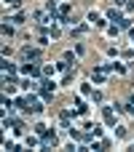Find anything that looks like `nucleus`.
<instances>
[{
  "label": "nucleus",
  "mask_w": 134,
  "mask_h": 152,
  "mask_svg": "<svg viewBox=\"0 0 134 152\" xmlns=\"http://www.w3.org/2000/svg\"><path fill=\"white\" fill-rule=\"evenodd\" d=\"M56 144H59V139H56V131L46 128V131L40 134V150H51V147H56Z\"/></svg>",
  "instance_id": "1"
},
{
  "label": "nucleus",
  "mask_w": 134,
  "mask_h": 152,
  "mask_svg": "<svg viewBox=\"0 0 134 152\" xmlns=\"http://www.w3.org/2000/svg\"><path fill=\"white\" fill-rule=\"evenodd\" d=\"M32 19L38 21V27H51V24H56L54 13H48L46 8H43V11H35V13H32Z\"/></svg>",
  "instance_id": "2"
},
{
  "label": "nucleus",
  "mask_w": 134,
  "mask_h": 152,
  "mask_svg": "<svg viewBox=\"0 0 134 152\" xmlns=\"http://www.w3.org/2000/svg\"><path fill=\"white\" fill-rule=\"evenodd\" d=\"M19 56H21L24 61H38V59H40V45H38V48H32V45H24V48L19 51Z\"/></svg>",
  "instance_id": "3"
},
{
  "label": "nucleus",
  "mask_w": 134,
  "mask_h": 152,
  "mask_svg": "<svg viewBox=\"0 0 134 152\" xmlns=\"http://www.w3.org/2000/svg\"><path fill=\"white\" fill-rule=\"evenodd\" d=\"M21 72H24L27 77H43V67H40V64H35V61H32V64H30V61H24V64H21Z\"/></svg>",
  "instance_id": "4"
},
{
  "label": "nucleus",
  "mask_w": 134,
  "mask_h": 152,
  "mask_svg": "<svg viewBox=\"0 0 134 152\" xmlns=\"http://www.w3.org/2000/svg\"><path fill=\"white\" fill-rule=\"evenodd\" d=\"M78 112L75 110H64V112H59V126L62 128H73V118H75Z\"/></svg>",
  "instance_id": "5"
},
{
  "label": "nucleus",
  "mask_w": 134,
  "mask_h": 152,
  "mask_svg": "<svg viewBox=\"0 0 134 152\" xmlns=\"http://www.w3.org/2000/svg\"><path fill=\"white\" fill-rule=\"evenodd\" d=\"M3 128H11V131L21 134V131H24V123H21V120H16V118H8V115H5V118H3Z\"/></svg>",
  "instance_id": "6"
},
{
  "label": "nucleus",
  "mask_w": 134,
  "mask_h": 152,
  "mask_svg": "<svg viewBox=\"0 0 134 152\" xmlns=\"http://www.w3.org/2000/svg\"><path fill=\"white\" fill-rule=\"evenodd\" d=\"M102 118H105V123L110 128H115V110L113 107H102Z\"/></svg>",
  "instance_id": "7"
},
{
  "label": "nucleus",
  "mask_w": 134,
  "mask_h": 152,
  "mask_svg": "<svg viewBox=\"0 0 134 152\" xmlns=\"http://www.w3.org/2000/svg\"><path fill=\"white\" fill-rule=\"evenodd\" d=\"M107 19H110V21H115V24H121V21H124L126 16H124V13L118 11V8H110V11H107Z\"/></svg>",
  "instance_id": "8"
},
{
  "label": "nucleus",
  "mask_w": 134,
  "mask_h": 152,
  "mask_svg": "<svg viewBox=\"0 0 134 152\" xmlns=\"http://www.w3.org/2000/svg\"><path fill=\"white\" fill-rule=\"evenodd\" d=\"M105 77H107V72H102L99 67H94V72H91V80H94L97 86H102V83H105Z\"/></svg>",
  "instance_id": "9"
},
{
  "label": "nucleus",
  "mask_w": 134,
  "mask_h": 152,
  "mask_svg": "<svg viewBox=\"0 0 134 152\" xmlns=\"http://www.w3.org/2000/svg\"><path fill=\"white\" fill-rule=\"evenodd\" d=\"M73 107H75V112H78V115H86V112H89V107H86V102H83L81 96H75V102H73Z\"/></svg>",
  "instance_id": "10"
},
{
  "label": "nucleus",
  "mask_w": 134,
  "mask_h": 152,
  "mask_svg": "<svg viewBox=\"0 0 134 152\" xmlns=\"http://www.w3.org/2000/svg\"><path fill=\"white\" fill-rule=\"evenodd\" d=\"M89 21H91V24H94V27H107V21H105V19H102V16H99V13H94V11H91V13H89Z\"/></svg>",
  "instance_id": "11"
},
{
  "label": "nucleus",
  "mask_w": 134,
  "mask_h": 152,
  "mask_svg": "<svg viewBox=\"0 0 134 152\" xmlns=\"http://www.w3.org/2000/svg\"><path fill=\"white\" fill-rule=\"evenodd\" d=\"M0 69H3V75H13V72H16V64H11L8 59H3V61H0Z\"/></svg>",
  "instance_id": "12"
},
{
  "label": "nucleus",
  "mask_w": 134,
  "mask_h": 152,
  "mask_svg": "<svg viewBox=\"0 0 134 152\" xmlns=\"http://www.w3.org/2000/svg\"><path fill=\"white\" fill-rule=\"evenodd\" d=\"M46 11H48V13H54V19H56V13H59V5H56V0H46Z\"/></svg>",
  "instance_id": "13"
},
{
  "label": "nucleus",
  "mask_w": 134,
  "mask_h": 152,
  "mask_svg": "<svg viewBox=\"0 0 134 152\" xmlns=\"http://www.w3.org/2000/svg\"><path fill=\"white\" fill-rule=\"evenodd\" d=\"M5 21H11L13 27H16V24H24V13H13V16H5Z\"/></svg>",
  "instance_id": "14"
},
{
  "label": "nucleus",
  "mask_w": 134,
  "mask_h": 152,
  "mask_svg": "<svg viewBox=\"0 0 134 152\" xmlns=\"http://www.w3.org/2000/svg\"><path fill=\"white\" fill-rule=\"evenodd\" d=\"M86 29H89L86 24H78V27H73L70 32H73V37H81V35H86Z\"/></svg>",
  "instance_id": "15"
},
{
  "label": "nucleus",
  "mask_w": 134,
  "mask_h": 152,
  "mask_svg": "<svg viewBox=\"0 0 134 152\" xmlns=\"http://www.w3.org/2000/svg\"><path fill=\"white\" fill-rule=\"evenodd\" d=\"M54 72H56V64H46L43 67V77H51Z\"/></svg>",
  "instance_id": "16"
},
{
  "label": "nucleus",
  "mask_w": 134,
  "mask_h": 152,
  "mask_svg": "<svg viewBox=\"0 0 134 152\" xmlns=\"http://www.w3.org/2000/svg\"><path fill=\"white\" fill-rule=\"evenodd\" d=\"M3 35H13V24L3 19Z\"/></svg>",
  "instance_id": "17"
},
{
  "label": "nucleus",
  "mask_w": 134,
  "mask_h": 152,
  "mask_svg": "<svg viewBox=\"0 0 134 152\" xmlns=\"http://www.w3.org/2000/svg\"><path fill=\"white\" fill-rule=\"evenodd\" d=\"M16 107H19V110H24V112H27V96H19V99H16Z\"/></svg>",
  "instance_id": "18"
},
{
  "label": "nucleus",
  "mask_w": 134,
  "mask_h": 152,
  "mask_svg": "<svg viewBox=\"0 0 134 152\" xmlns=\"http://www.w3.org/2000/svg\"><path fill=\"white\" fill-rule=\"evenodd\" d=\"M107 32H110L113 37H118V32H121V27H118V24H110V27H107Z\"/></svg>",
  "instance_id": "19"
},
{
  "label": "nucleus",
  "mask_w": 134,
  "mask_h": 152,
  "mask_svg": "<svg viewBox=\"0 0 134 152\" xmlns=\"http://www.w3.org/2000/svg\"><path fill=\"white\" fill-rule=\"evenodd\" d=\"M115 136H118V139H126V128H124V126H115Z\"/></svg>",
  "instance_id": "20"
},
{
  "label": "nucleus",
  "mask_w": 134,
  "mask_h": 152,
  "mask_svg": "<svg viewBox=\"0 0 134 152\" xmlns=\"http://www.w3.org/2000/svg\"><path fill=\"white\" fill-rule=\"evenodd\" d=\"M27 147H40V139H35V136H27Z\"/></svg>",
  "instance_id": "21"
},
{
  "label": "nucleus",
  "mask_w": 134,
  "mask_h": 152,
  "mask_svg": "<svg viewBox=\"0 0 134 152\" xmlns=\"http://www.w3.org/2000/svg\"><path fill=\"white\" fill-rule=\"evenodd\" d=\"M3 150H8V152H16V150H19V147H16L13 142H5V144H3Z\"/></svg>",
  "instance_id": "22"
},
{
  "label": "nucleus",
  "mask_w": 134,
  "mask_h": 152,
  "mask_svg": "<svg viewBox=\"0 0 134 152\" xmlns=\"http://www.w3.org/2000/svg\"><path fill=\"white\" fill-rule=\"evenodd\" d=\"M81 91H83V94H94V88H91V83H83V86H81Z\"/></svg>",
  "instance_id": "23"
},
{
  "label": "nucleus",
  "mask_w": 134,
  "mask_h": 152,
  "mask_svg": "<svg viewBox=\"0 0 134 152\" xmlns=\"http://www.w3.org/2000/svg\"><path fill=\"white\" fill-rule=\"evenodd\" d=\"M32 131H35V134H38V136H40V134H43V131H46V126H43V123H38V126H32Z\"/></svg>",
  "instance_id": "24"
},
{
  "label": "nucleus",
  "mask_w": 134,
  "mask_h": 152,
  "mask_svg": "<svg viewBox=\"0 0 134 152\" xmlns=\"http://www.w3.org/2000/svg\"><path fill=\"white\" fill-rule=\"evenodd\" d=\"M124 8H126V13H132V11H134V0H126V3H124Z\"/></svg>",
  "instance_id": "25"
},
{
  "label": "nucleus",
  "mask_w": 134,
  "mask_h": 152,
  "mask_svg": "<svg viewBox=\"0 0 134 152\" xmlns=\"http://www.w3.org/2000/svg\"><path fill=\"white\" fill-rule=\"evenodd\" d=\"M3 3H5V5H13V8H16V5H21V0H3Z\"/></svg>",
  "instance_id": "26"
},
{
  "label": "nucleus",
  "mask_w": 134,
  "mask_h": 152,
  "mask_svg": "<svg viewBox=\"0 0 134 152\" xmlns=\"http://www.w3.org/2000/svg\"><path fill=\"white\" fill-rule=\"evenodd\" d=\"M124 3H126V0H115V5H124Z\"/></svg>",
  "instance_id": "27"
},
{
  "label": "nucleus",
  "mask_w": 134,
  "mask_h": 152,
  "mask_svg": "<svg viewBox=\"0 0 134 152\" xmlns=\"http://www.w3.org/2000/svg\"><path fill=\"white\" fill-rule=\"evenodd\" d=\"M129 35H132V40H134V29H129Z\"/></svg>",
  "instance_id": "28"
}]
</instances>
